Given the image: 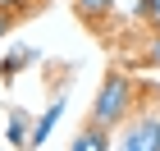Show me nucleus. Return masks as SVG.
Here are the masks:
<instances>
[{"mask_svg":"<svg viewBox=\"0 0 160 151\" xmlns=\"http://www.w3.org/2000/svg\"><path fill=\"white\" fill-rule=\"evenodd\" d=\"M133 110V78L128 73H105V83H101V96H96V105H92V128H114V124H123V114Z\"/></svg>","mask_w":160,"mask_h":151,"instance_id":"f257e3e1","label":"nucleus"},{"mask_svg":"<svg viewBox=\"0 0 160 151\" xmlns=\"http://www.w3.org/2000/svg\"><path fill=\"white\" fill-rule=\"evenodd\" d=\"M114 151H160V114H137L133 124H123Z\"/></svg>","mask_w":160,"mask_h":151,"instance_id":"f03ea898","label":"nucleus"},{"mask_svg":"<svg viewBox=\"0 0 160 151\" xmlns=\"http://www.w3.org/2000/svg\"><path fill=\"white\" fill-rule=\"evenodd\" d=\"M60 114H64V96H60V101H50V110H46V114L37 119V128H32V138H28V147H41V142H46L50 133H55V124H60Z\"/></svg>","mask_w":160,"mask_h":151,"instance_id":"7ed1b4c3","label":"nucleus"},{"mask_svg":"<svg viewBox=\"0 0 160 151\" xmlns=\"http://www.w3.org/2000/svg\"><path fill=\"white\" fill-rule=\"evenodd\" d=\"M5 138H9V147H28V138H32V128H28V114L14 110L9 124H5Z\"/></svg>","mask_w":160,"mask_h":151,"instance_id":"20e7f679","label":"nucleus"},{"mask_svg":"<svg viewBox=\"0 0 160 151\" xmlns=\"http://www.w3.org/2000/svg\"><path fill=\"white\" fill-rule=\"evenodd\" d=\"M73 151H110V142H105L101 128H82V133L73 138Z\"/></svg>","mask_w":160,"mask_h":151,"instance_id":"39448f33","label":"nucleus"},{"mask_svg":"<svg viewBox=\"0 0 160 151\" xmlns=\"http://www.w3.org/2000/svg\"><path fill=\"white\" fill-rule=\"evenodd\" d=\"M32 60H37V55H32L28 46H18V50H9V55H5V64H0V73H5V78H14L18 69H23V64H32Z\"/></svg>","mask_w":160,"mask_h":151,"instance_id":"423d86ee","label":"nucleus"},{"mask_svg":"<svg viewBox=\"0 0 160 151\" xmlns=\"http://www.w3.org/2000/svg\"><path fill=\"white\" fill-rule=\"evenodd\" d=\"M110 9H114V0H78V14H82V18H92V23H101Z\"/></svg>","mask_w":160,"mask_h":151,"instance_id":"0eeeda50","label":"nucleus"},{"mask_svg":"<svg viewBox=\"0 0 160 151\" xmlns=\"http://www.w3.org/2000/svg\"><path fill=\"white\" fill-rule=\"evenodd\" d=\"M133 5H137V14H142V18L160 32V0H133Z\"/></svg>","mask_w":160,"mask_h":151,"instance_id":"6e6552de","label":"nucleus"},{"mask_svg":"<svg viewBox=\"0 0 160 151\" xmlns=\"http://www.w3.org/2000/svg\"><path fill=\"white\" fill-rule=\"evenodd\" d=\"M147 64H160V32H156V41L147 46Z\"/></svg>","mask_w":160,"mask_h":151,"instance_id":"1a4fd4ad","label":"nucleus"},{"mask_svg":"<svg viewBox=\"0 0 160 151\" xmlns=\"http://www.w3.org/2000/svg\"><path fill=\"white\" fill-rule=\"evenodd\" d=\"M5 32H9V14L0 9V37H5Z\"/></svg>","mask_w":160,"mask_h":151,"instance_id":"9d476101","label":"nucleus"}]
</instances>
